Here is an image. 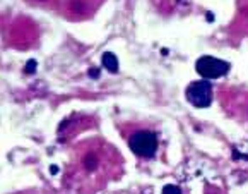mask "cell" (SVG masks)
Returning <instances> with one entry per match:
<instances>
[{
  "instance_id": "obj_7",
  "label": "cell",
  "mask_w": 248,
  "mask_h": 194,
  "mask_svg": "<svg viewBox=\"0 0 248 194\" xmlns=\"http://www.w3.org/2000/svg\"><path fill=\"white\" fill-rule=\"evenodd\" d=\"M89 76H91V77H98V76H99V69H96V67H93V69L89 71Z\"/></svg>"
},
{
  "instance_id": "obj_2",
  "label": "cell",
  "mask_w": 248,
  "mask_h": 194,
  "mask_svg": "<svg viewBox=\"0 0 248 194\" xmlns=\"http://www.w3.org/2000/svg\"><path fill=\"white\" fill-rule=\"evenodd\" d=\"M195 69H197V72L201 74L204 79H217V77H223L224 74H228L230 64H228L226 60L204 55V57H201V59L197 60Z\"/></svg>"
},
{
  "instance_id": "obj_3",
  "label": "cell",
  "mask_w": 248,
  "mask_h": 194,
  "mask_svg": "<svg viewBox=\"0 0 248 194\" xmlns=\"http://www.w3.org/2000/svg\"><path fill=\"white\" fill-rule=\"evenodd\" d=\"M186 100L197 108H207L212 103V86L207 81H195L186 88Z\"/></svg>"
},
{
  "instance_id": "obj_4",
  "label": "cell",
  "mask_w": 248,
  "mask_h": 194,
  "mask_svg": "<svg viewBox=\"0 0 248 194\" xmlns=\"http://www.w3.org/2000/svg\"><path fill=\"white\" fill-rule=\"evenodd\" d=\"M103 66L109 71V72H118V59L117 55L111 53V52H106L103 53Z\"/></svg>"
},
{
  "instance_id": "obj_8",
  "label": "cell",
  "mask_w": 248,
  "mask_h": 194,
  "mask_svg": "<svg viewBox=\"0 0 248 194\" xmlns=\"http://www.w3.org/2000/svg\"><path fill=\"white\" fill-rule=\"evenodd\" d=\"M50 172H51V174H57V172H59V169H57V167H51Z\"/></svg>"
},
{
  "instance_id": "obj_5",
  "label": "cell",
  "mask_w": 248,
  "mask_h": 194,
  "mask_svg": "<svg viewBox=\"0 0 248 194\" xmlns=\"http://www.w3.org/2000/svg\"><path fill=\"white\" fill-rule=\"evenodd\" d=\"M34 71H36V60H30V62L26 64V72L33 74Z\"/></svg>"
},
{
  "instance_id": "obj_6",
  "label": "cell",
  "mask_w": 248,
  "mask_h": 194,
  "mask_svg": "<svg viewBox=\"0 0 248 194\" xmlns=\"http://www.w3.org/2000/svg\"><path fill=\"white\" fill-rule=\"evenodd\" d=\"M164 193H168V191H176V193H180V187H176V186H164Z\"/></svg>"
},
{
  "instance_id": "obj_1",
  "label": "cell",
  "mask_w": 248,
  "mask_h": 194,
  "mask_svg": "<svg viewBox=\"0 0 248 194\" xmlns=\"http://www.w3.org/2000/svg\"><path fill=\"white\" fill-rule=\"evenodd\" d=\"M128 146L137 157L153 158L157 151V138L151 131H139L128 140Z\"/></svg>"
}]
</instances>
